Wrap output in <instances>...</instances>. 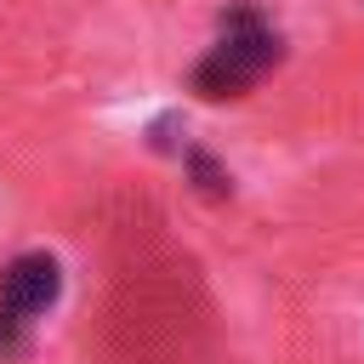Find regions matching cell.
I'll list each match as a JSON object with an SVG mask.
<instances>
[{"label":"cell","mask_w":364,"mask_h":364,"mask_svg":"<svg viewBox=\"0 0 364 364\" xmlns=\"http://www.w3.org/2000/svg\"><path fill=\"white\" fill-rule=\"evenodd\" d=\"M279 63H284V34L273 28V17H267L256 0H233V6L222 11V28H216L210 51L193 63L188 85H193L205 102H222V97L256 91Z\"/></svg>","instance_id":"1"},{"label":"cell","mask_w":364,"mask_h":364,"mask_svg":"<svg viewBox=\"0 0 364 364\" xmlns=\"http://www.w3.org/2000/svg\"><path fill=\"white\" fill-rule=\"evenodd\" d=\"M57 296H63V267H57V256L28 250V256H11V262H6V273H0V318H11V324L28 330Z\"/></svg>","instance_id":"2"}]
</instances>
